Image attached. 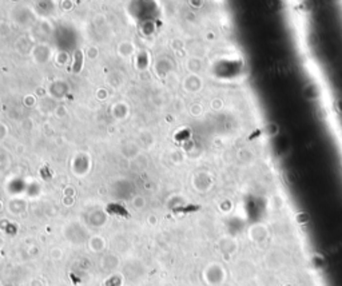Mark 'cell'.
<instances>
[{
    "label": "cell",
    "instance_id": "cell-1",
    "mask_svg": "<svg viewBox=\"0 0 342 286\" xmlns=\"http://www.w3.org/2000/svg\"><path fill=\"white\" fill-rule=\"evenodd\" d=\"M275 72L282 76H287L289 74L292 72V64L285 60H278L275 64Z\"/></svg>",
    "mask_w": 342,
    "mask_h": 286
}]
</instances>
